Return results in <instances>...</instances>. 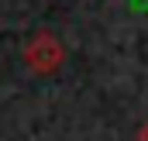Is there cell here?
Listing matches in <instances>:
<instances>
[{
    "label": "cell",
    "mask_w": 148,
    "mask_h": 141,
    "mask_svg": "<svg viewBox=\"0 0 148 141\" xmlns=\"http://www.w3.org/2000/svg\"><path fill=\"white\" fill-rule=\"evenodd\" d=\"M138 141H148V124H141V131H138Z\"/></svg>",
    "instance_id": "2"
},
{
    "label": "cell",
    "mask_w": 148,
    "mask_h": 141,
    "mask_svg": "<svg viewBox=\"0 0 148 141\" xmlns=\"http://www.w3.org/2000/svg\"><path fill=\"white\" fill-rule=\"evenodd\" d=\"M62 62H66V45L55 35H48V31L35 35L28 41V48H24V66L35 76H52Z\"/></svg>",
    "instance_id": "1"
}]
</instances>
